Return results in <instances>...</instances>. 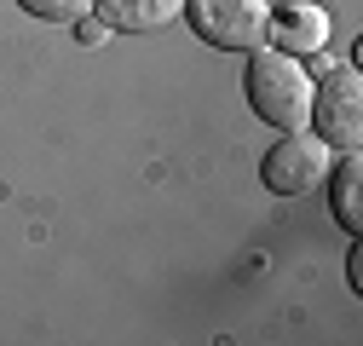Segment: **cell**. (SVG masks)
<instances>
[{"mask_svg": "<svg viewBox=\"0 0 363 346\" xmlns=\"http://www.w3.org/2000/svg\"><path fill=\"white\" fill-rule=\"evenodd\" d=\"M248 104L259 121H271L277 133H294V127L311 121V75L300 58L277 52V47H254L248 52Z\"/></svg>", "mask_w": 363, "mask_h": 346, "instance_id": "cell-1", "label": "cell"}, {"mask_svg": "<svg viewBox=\"0 0 363 346\" xmlns=\"http://www.w3.org/2000/svg\"><path fill=\"white\" fill-rule=\"evenodd\" d=\"M335 156H340V150H335L329 139H317V133H306V127H294V133H283L277 145L265 150L259 179H265L271 196H311L317 185L329 179Z\"/></svg>", "mask_w": 363, "mask_h": 346, "instance_id": "cell-2", "label": "cell"}, {"mask_svg": "<svg viewBox=\"0 0 363 346\" xmlns=\"http://www.w3.org/2000/svg\"><path fill=\"white\" fill-rule=\"evenodd\" d=\"M179 18H191V29L219 52H254L271 35V6L265 0H185Z\"/></svg>", "mask_w": 363, "mask_h": 346, "instance_id": "cell-3", "label": "cell"}, {"mask_svg": "<svg viewBox=\"0 0 363 346\" xmlns=\"http://www.w3.org/2000/svg\"><path fill=\"white\" fill-rule=\"evenodd\" d=\"M317 139H329L335 150L363 145V75L357 69H323V86H311V121Z\"/></svg>", "mask_w": 363, "mask_h": 346, "instance_id": "cell-4", "label": "cell"}, {"mask_svg": "<svg viewBox=\"0 0 363 346\" xmlns=\"http://www.w3.org/2000/svg\"><path fill=\"white\" fill-rule=\"evenodd\" d=\"M329 6H317V0H283V6H271V35H277V52L289 58H317L329 52Z\"/></svg>", "mask_w": 363, "mask_h": 346, "instance_id": "cell-5", "label": "cell"}, {"mask_svg": "<svg viewBox=\"0 0 363 346\" xmlns=\"http://www.w3.org/2000/svg\"><path fill=\"white\" fill-rule=\"evenodd\" d=\"M323 185H329V208H335V220L357 237V231H363V156H357V150H340Z\"/></svg>", "mask_w": 363, "mask_h": 346, "instance_id": "cell-6", "label": "cell"}, {"mask_svg": "<svg viewBox=\"0 0 363 346\" xmlns=\"http://www.w3.org/2000/svg\"><path fill=\"white\" fill-rule=\"evenodd\" d=\"M104 29H121V35H145V29H167L185 0H93Z\"/></svg>", "mask_w": 363, "mask_h": 346, "instance_id": "cell-7", "label": "cell"}, {"mask_svg": "<svg viewBox=\"0 0 363 346\" xmlns=\"http://www.w3.org/2000/svg\"><path fill=\"white\" fill-rule=\"evenodd\" d=\"M18 6L29 18H40V23H75V18L93 12V0H18Z\"/></svg>", "mask_w": 363, "mask_h": 346, "instance_id": "cell-8", "label": "cell"}]
</instances>
